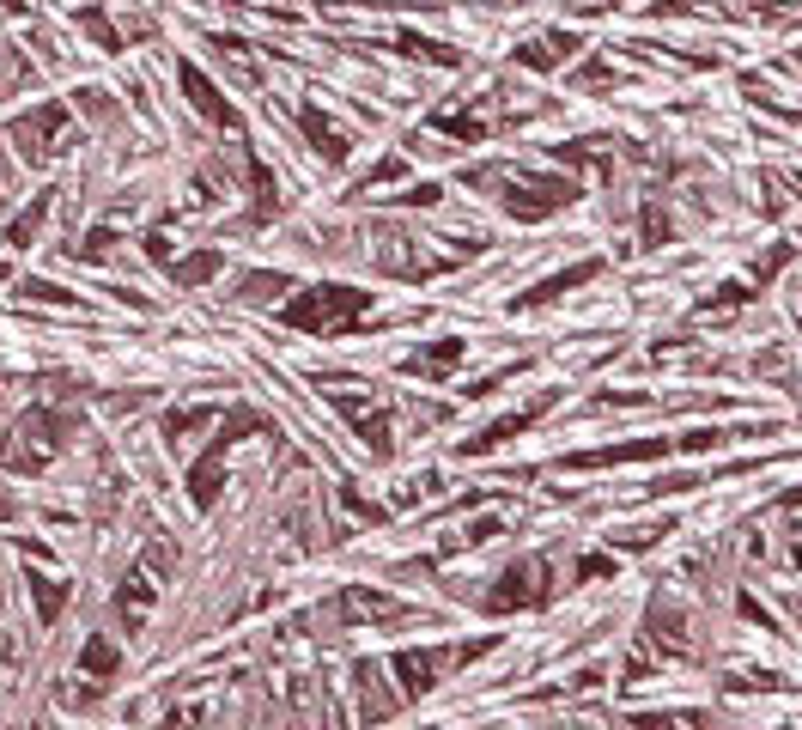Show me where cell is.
Masks as SVG:
<instances>
[{"label":"cell","mask_w":802,"mask_h":730,"mask_svg":"<svg viewBox=\"0 0 802 730\" xmlns=\"http://www.w3.org/2000/svg\"><path fill=\"white\" fill-rule=\"evenodd\" d=\"M395 670L408 676V688H414V694H420V688L432 682V670H426V657H420V651H408V657H395Z\"/></svg>","instance_id":"obj_9"},{"label":"cell","mask_w":802,"mask_h":730,"mask_svg":"<svg viewBox=\"0 0 802 730\" xmlns=\"http://www.w3.org/2000/svg\"><path fill=\"white\" fill-rule=\"evenodd\" d=\"M25 299H43V305H73V292H61V286H43V280H25Z\"/></svg>","instance_id":"obj_12"},{"label":"cell","mask_w":802,"mask_h":730,"mask_svg":"<svg viewBox=\"0 0 802 730\" xmlns=\"http://www.w3.org/2000/svg\"><path fill=\"white\" fill-rule=\"evenodd\" d=\"M61 122H67V110L61 104H43V110H31L13 134H19V146H25V153H37V146H49L55 134H61Z\"/></svg>","instance_id":"obj_3"},{"label":"cell","mask_w":802,"mask_h":730,"mask_svg":"<svg viewBox=\"0 0 802 730\" xmlns=\"http://www.w3.org/2000/svg\"><path fill=\"white\" fill-rule=\"evenodd\" d=\"M304 134H310V146H316L323 159H341V153H347V140L329 128V116H323V110H304Z\"/></svg>","instance_id":"obj_4"},{"label":"cell","mask_w":802,"mask_h":730,"mask_svg":"<svg viewBox=\"0 0 802 730\" xmlns=\"http://www.w3.org/2000/svg\"><path fill=\"white\" fill-rule=\"evenodd\" d=\"M43 213H49V201H31V207H25V219H19V226H13L7 238H13V244H25V238L37 232V219H43Z\"/></svg>","instance_id":"obj_11"},{"label":"cell","mask_w":802,"mask_h":730,"mask_svg":"<svg viewBox=\"0 0 802 730\" xmlns=\"http://www.w3.org/2000/svg\"><path fill=\"white\" fill-rule=\"evenodd\" d=\"M79 25H86V31H92V37H98L104 49H116V43H122V37L110 31V19H104V13H79Z\"/></svg>","instance_id":"obj_13"},{"label":"cell","mask_w":802,"mask_h":730,"mask_svg":"<svg viewBox=\"0 0 802 730\" xmlns=\"http://www.w3.org/2000/svg\"><path fill=\"white\" fill-rule=\"evenodd\" d=\"M31 597H37V615H43V621H55V615H61V603H67V584H55V578H43V572H37V578H31Z\"/></svg>","instance_id":"obj_7"},{"label":"cell","mask_w":802,"mask_h":730,"mask_svg":"<svg viewBox=\"0 0 802 730\" xmlns=\"http://www.w3.org/2000/svg\"><path fill=\"white\" fill-rule=\"evenodd\" d=\"M79 670H86V676H110L116 670V645L110 639H86V645H79Z\"/></svg>","instance_id":"obj_6"},{"label":"cell","mask_w":802,"mask_h":730,"mask_svg":"<svg viewBox=\"0 0 802 730\" xmlns=\"http://www.w3.org/2000/svg\"><path fill=\"white\" fill-rule=\"evenodd\" d=\"M177 86H183V98H189L207 122H219V128H231V122H237V116H231V104L207 86V73H201V67H189V61H183V67H177Z\"/></svg>","instance_id":"obj_2"},{"label":"cell","mask_w":802,"mask_h":730,"mask_svg":"<svg viewBox=\"0 0 802 730\" xmlns=\"http://www.w3.org/2000/svg\"><path fill=\"white\" fill-rule=\"evenodd\" d=\"M353 311H365V292H353V286H316V292H304V299L286 305V323L292 329H329V323H347Z\"/></svg>","instance_id":"obj_1"},{"label":"cell","mask_w":802,"mask_h":730,"mask_svg":"<svg viewBox=\"0 0 802 730\" xmlns=\"http://www.w3.org/2000/svg\"><path fill=\"white\" fill-rule=\"evenodd\" d=\"M146 603H152V591H146L140 578H128V584H122V609H128V621H140V615H146Z\"/></svg>","instance_id":"obj_10"},{"label":"cell","mask_w":802,"mask_h":730,"mask_svg":"<svg viewBox=\"0 0 802 730\" xmlns=\"http://www.w3.org/2000/svg\"><path fill=\"white\" fill-rule=\"evenodd\" d=\"M207 414H213V408H177V414L165 420V438H171V445H183V432H201Z\"/></svg>","instance_id":"obj_8"},{"label":"cell","mask_w":802,"mask_h":730,"mask_svg":"<svg viewBox=\"0 0 802 730\" xmlns=\"http://www.w3.org/2000/svg\"><path fill=\"white\" fill-rule=\"evenodd\" d=\"M171 274H177V286H207V280L219 274V256H213V250H195V256H183Z\"/></svg>","instance_id":"obj_5"}]
</instances>
